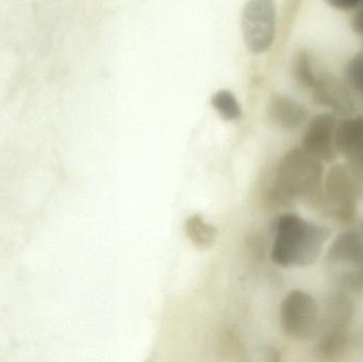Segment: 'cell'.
<instances>
[{
    "instance_id": "obj_1",
    "label": "cell",
    "mask_w": 363,
    "mask_h": 362,
    "mask_svg": "<svg viewBox=\"0 0 363 362\" xmlns=\"http://www.w3.org/2000/svg\"><path fill=\"white\" fill-rule=\"evenodd\" d=\"M330 231L304 220L296 214H284L275 222L272 261L281 267H308L317 263Z\"/></svg>"
},
{
    "instance_id": "obj_2",
    "label": "cell",
    "mask_w": 363,
    "mask_h": 362,
    "mask_svg": "<svg viewBox=\"0 0 363 362\" xmlns=\"http://www.w3.org/2000/svg\"><path fill=\"white\" fill-rule=\"evenodd\" d=\"M362 199L363 174L345 163L333 166L326 176L324 191L321 188L307 200L322 214L349 225L355 220Z\"/></svg>"
},
{
    "instance_id": "obj_3",
    "label": "cell",
    "mask_w": 363,
    "mask_h": 362,
    "mask_svg": "<svg viewBox=\"0 0 363 362\" xmlns=\"http://www.w3.org/2000/svg\"><path fill=\"white\" fill-rule=\"evenodd\" d=\"M323 172L322 162L302 147H298L281 157L275 182L291 199H308L321 189Z\"/></svg>"
},
{
    "instance_id": "obj_4",
    "label": "cell",
    "mask_w": 363,
    "mask_h": 362,
    "mask_svg": "<svg viewBox=\"0 0 363 362\" xmlns=\"http://www.w3.org/2000/svg\"><path fill=\"white\" fill-rule=\"evenodd\" d=\"M326 263L343 290L363 293V237L357 230L345 232L334 240Z\"/></svg>"
},
{
    "instance_id": "obj_5",
    "label": "cell",
    "mask_w": 363,
    "mask_h": 362,
    "mask_svg": "<svg viewBox=\"0 0 363 362\" xmlns=\"http://www.w3.org/2000/svg\"><path fill=\"white\" fill-rule=\"evenodd\" d=\"M320 310L309 293L296 289L290 291L281 305V324L286 336L306 341L317 335Z\"/></svg>"
},
{
    "instance_id": "obj_6",
    "label": "cell",
    "mask_w": 363,
    "mask_h": 362,
    "mask_svg": "<svg viewBox=\"0 0 363 362\" xmlns=\"http://www.w3.org/2000/svg\"><path fill=\"white\" fill-rule=\"evenodd\" d=\"M243 40L251 52L264 53L272 46L277 30L273 0H249L241 17Z\"/></svg>"
},
{
    "instance_id": "obj_7",
    "label": "cell",
    "mask_w": 363,
    "mask_h": 362,
    "mask_svg": "<svg viewBox=\"0 0 363 362\" xmlns=\"http://www.w3.org/2000/svg\"><path fill=\"white\" fill-rule=\"evenodd\" d=\"M336 117L319 114L309 121L302 140V148L322 163H332L338 157L336 145Z\"/></svg>"
},
{
    "instance_id": "obj_8",
    "label": "cell",
    "mask_w": 363,
    "mask_h": 362,
    "mask_svg": "<svg viewBox=\"0 0 363 362\" xmlns=\"http://www.w3.org/2000/svg\"><path fill=\"white\" fill-rule=\"evenodd\" d=\"M347 86V84L341 82L336 77L323 74L317 77L311 89L318 104L338 114L347 115L354 110V100Z\"/></svg>"
},
{
    "instance_id": "obj_9",
    "label": "cell",
    "mask_w": 363,
    "mask_h": 362,
    "mask_svg": "<svg viewBox=\"0 0 363 362\" xmlns=\"http://www.w3.org/2000/svg\"><path fill=\"white\" fill-rule=\"evenodd\" d=\"M336 145L339 154L363 174V115L338 123Z\"/></svg>"
},
{
    "instance_id": "obj_10",
    "label": "cell",
    "mask_w": 363,
    "mask_h": 362,
    "mask_svg": "<svg viewBox=\"0 0 363 362\" xmlns=\"http://www.w3.org/2000/svg\"><path fill=\"white\" fill-rule=\"evenodd\" d=\"M354 317V305L343 293H330L320 310L318 333L350 329Z\"/></svg>"
},
{
    "instance_id": "obj_11",
    "label": "cell",
    "mask_w": 363,
    "mask_h": 362,
    "mask_svg": "<svg viewBox=\"0 0 363 362\" xmlns=\"http://www.w3.org/2000/svg\"><path fill=\"white\" fill-rule=\"evenodd\" d=\"M268 112L269 117L275 125L287 130L301 127L308 118L306 108L286 96H274L271 100Z\"/></svg>"
},
{
    "instance_id": "obj_12",
    "label": "cell",
    "mask_w": 363,
    "mask_h": 362,
    "mask_svg": "<svg viewBox=\"0 0 363 362\" xmlns=\"http://www.w3.org/2000/svg\"><path fill=\"white\" fill-rule=\"evenodd\" d=\"M315 344V356L320 359L332 361L345 355L349 351L352 344V333L350 329L341 331L323 332L318 333Z\"/></svg>"
},
{
    "instance_id": "obj_13",
    "label": "cell",
    "mask_w": 363,
    "mask_h": 362,
    "mask_svg": "<svg viewBox=\"0 0 363 362\" xmlns=\"http://www.w3.org/2000/svg\"><path fill=\"white\" fill-rule=\"evenodd\" d=\"M185 233L192 244L200 250L211 249L216 244L218 237L217 229L198 214L187 219Z\"/></svg>"
},
{
    "instance_id": "obj_14",
    "label": "cell",
    "mask_w": 363,
    "mask_h": 362,
    "mask_svg": "<svg viewBox=\"0 0 363 362\" xmlns=\"http://www.w3.org/2000/svg\"><path fill=\"white\" fill-rule=\"evenodd\" d=\"M211 104L215 110L226 120H235L241 115L240 106L234 94L226 89H221L213 94Z\"/></svg>"
},
{
    "instance_id": "obj_15",
    "label": "cell",
    "mask_w": 363,
    "mask_h": 362,
    "mask_svg": "<svg viewBox=\"0 0 363 362\" xmlns=\"http://www.w3.org/2000/svg\"><path fill=\"white\" fill-rule=\"evenodd\" d=\"M294 77L302 86L306 87V89H313L317 77L313 72L311 60L306 53H298L296 62H294Z\"/></svg>"
},
{
    "instance_id": "obj_16",
    "label": "cell",
    "mask_w": 363,
    "mask_h": 362,
    "mask_svg": "<svg viewBox=\"0 0 363 362\" xmlns=\"http://www.w3.org/2000/svg\"><path fill=\"white\" fill-rule=\"evenodd\" d=\"M347 85L363 96V51L356 55L345 69Z\"/></svg>"
},
{
    "instance_id": "obj_17",
    "label": "cell",
    "mask_w": 363,
    "mask_h": 362,
    "mask_svg": "<svg viewBox=\"0 0 363 362\" xmlns=\"http://www.w3.org/2000/svg\"><path fill=\"white\" fill-rule=\"evenodd\" d=\"M333 8L338 10H351L362 4V0H325Z\"/></svg>"
},
{
    "instance_id": "obj_18",
    "label": "cell",
    "mask_w": 363,
    "mask_h": 362,
    "mask_svg": "<svg viewBox=\"0 0 363 362\" xmlns=\"http://www.w3.org/2000/svg\"><path fill=\"white\" fill-rule=\"evenodd\" d=\"M352 28H353L354 31L363 35V0L362 4H359V9L353 15Z\"/></svg>"
},
{
    "instance_id": "obj_19",
    "label": "cell",
    "mask_w": 363,
    "mask_h": 362,
    "mask_svg": "<svg viewBox=\"0 0 363 362\" xmlns=\"http://www.w3.org/2000/svg\"><path fill=\"white\" fill-rule=\"evenodd\" d=\"M357 231L359 232L360 235L363 237V221L362 225H359V227H358Z\"/></svg>"
}]
</instances>
